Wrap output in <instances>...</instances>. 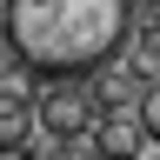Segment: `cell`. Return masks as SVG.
Here are the masks:
<instances>
[{
    "instance_id": "obj_1",
    "label": "cell",
    "mask_w": 160,
    "mask_h": 160,
    "mask_svg": "<svg viewBox=\"0 0 160 160\" xmlns=\"http://www.w3.org/2000/svg\"><path fill=\"white\" fill-rule=\"evenodd\" d=\"M0 40L27 73L80 80L127 53L133 0H0Z\"/></svg>"
},
{
    "instance_id": "obj_2",
    "label": "cell",
    "mask_w": 160,
    "mask_h": 160,
    "mask_svg": "<svg viewBox=\"0 0 160 160\" xmlns=\"http://www.w3.org/2000/svg\"><path fill=\"white\" fill-rule=\"evenodd\" d=\"M33 127L47 133V140H80V133L93 127V100H87V87H73V80L40 87V100H33Z\"/></svg>"
},
{
    "instance_id": "obj_3",
    "label": "cell",
    "mask_w": 160,
    "mask_h": 160,
    "mask_svg": "<svg viewBox=\"0 0 160 160\" xmlns=\"http://www.w3.org/2000/svg\"><path fill=\"white\" fill-rule=\"evenodd\" d=\"M93 153L100 160H140L147 133H140V113H93Z\"/></svg>"
},
{
    "instance_id": "obj_4",
    "label": "cell",
    "mask_w": 160,
    "mask_h": 160,
    "mask_svg": "<svg viewBox=\"0 0 160 160\" xmlns=\"http://www.w3.org/2000/svg\"><path fill=\"white\" fill-rule=\"evenodd\" d=\"M33 140V100L20 93V80H0V153H27Z\"/></svg>"
},
{
    "instance_id": "obj_5",
    "label": "cell",
    "mask_w": 160,
    "mask_h": 160,
    "mask_svg": "<svg viewBox=\"0 0 160 160\" xmlns=\"http://www.w3.org/2000/svg\"><path fill=\"white\" fill-rule=\"evenodd\" d=\"M140 133H147V147H160V80L140 87Z\"/></svg>"
}]
</instances>
